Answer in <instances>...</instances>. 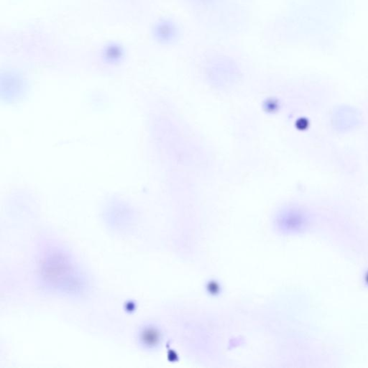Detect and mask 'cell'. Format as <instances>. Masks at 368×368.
Segmentation results:
<instances>
[{
	"label": "cell",
	"instance_id": "2",
	"mask_svg": "<svg viewBox=\"0 0 368 368\" xmlns=\"http://www.w3.org/2000/svg\"><path fill=\"white\" fill-rule=\"evenodd\" d=\"M152 33L154 40L163 45H172L179 40L180 28L174 19L164 17L154 24Z\"/></svg>",
	"mask_w": 368,
	"mask_h": 368
},
{
	"label": "cell",
	"instance_id": "5",
	"mask_svg": "<svg viewBox=\"0 0 368 368\" xmlns=\"http://www.w3.org/2000/svg\"><path fill=\"white\" fill-rule=\"evenodd\" d=\"M219 0H187L189 3L199 8H206L213 6Z\"/></svg>",
	"mask_w": 368,
	"mask_h": 368
},
{
	"label": "cell",
	"instance_id": "4",
	"mask_svg": "<svg viewBox=\"0 0 368 368\" xmlns=\"http://www.w3.org/2000/svg\"><path fill=\"white\" fill-rule=\"evenodd\" d=\"M124 48L117 42H109L102 48V56L108 61H117L124 56Z\"/></svg>",
	"mask_w": 368,
	"mask_h": 368
},
{
	"label": "cell",
	"instance_id": "1",
	"mask_svg": "<svg viewBox=\"0 0 368 368\" xmlns=\"http://www.w3.org/2000/svg\"><path fill=\"white\" fill-rule=\"evenodd\" d=\"M36 275L40 286L56 294L80 296L88 290L84 270L72 254L58 246H47L39 253Z\"/></svg>",
	"mask_w": 368,
	"mask_h": 368
},
{
	"label": "cell",
	"instance_id": "3",
	"mask_svg": "<svg viewBox=\"0 0 368 368\" xmlns=\"http://www.w3.org/2000/svg\"><path fill=\"white\" fill-rule=\"evenodd\" d=\"M139 344L147 350H156L163 341V332L160 327L148 324L141 327L137 334Z\"/></svg>",
	"mask_w": 368,
	"mask_h": 368
}]
</instances>
